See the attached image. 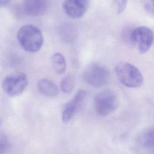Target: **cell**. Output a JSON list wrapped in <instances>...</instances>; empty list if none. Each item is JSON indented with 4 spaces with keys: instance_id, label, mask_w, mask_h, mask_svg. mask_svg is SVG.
Masks as SVG:
<instances>
[{
    "instance_id": "cell-1",
    "label": "cell",
    "mask_w": 154,
    "mask_h": 154,
    "mask_svg": "<svg viewBox=\"0 0 154 154\" xmlns=\"http://www.w3.org/2000/svg\"><path fill=\"white\" fill-rule=\"evenodd\" d=\"M17 38L21 47L28 52L38 51L43 44L42 31L32 25L22 26L17 31Z\"/></svg>"
},
{
    "instance_id": "cell-2",
    "label": "cell",
    "mask_w": 154,
    "mask_h": 154,
    "mask_svg": "<svg viewBox=\"0 0 154 154\" xmlns=\"http://www.w3.org/2000/svg\"><path fill=\"white\" fill-rule=\"evenodd\" d=\"M114 72L119 81L128 88H139L143 84L142 73L132 64L127 62L120 63L116 66Z\"/></svg>"
},
{
    "instance_id": "cell-3",
    "label": "cell",
    "mask_w": 154,
    "mask_h": 154,
    "mask_svg": "<svg viewBox=\"0 0 154 154\" xmlns=\"http://www.w3.org/2000/svg\"><path fill=\"white\" fill-rule=\"evenodd\" d=\"M119 101L117 94L112 90H106L96 95L94 108L96 113L105 117L113 112L118 107Z\"/></svg>"
},
{
    "instance_id": "cell-4",
    "label": "cell",
    "mask_w": 154,
    "mask_h": 154,
    "mask_svg": "<svg viewBox=\"0 0 154 154\" xmlns=\"http://www.w3.org/2000/svg\"><path fill=\"white\" fill-rule=\"evenodd\" d=\"M83 77L88 85L94 87H100L108 82L109 72L104 65L96 63H91L85 67Z\"/></svg>"
},
{
    "instance_id": "cell-5",
    "label": "cell",
    "mask_w": 154,
    "mask_h": 154,
    "mask_svg": "<svg viewBox=\"0 0 154 154\" xmlns=\"http://www.w3.org/2000/svg\"><path fill=\"white\" fill-rule=\"evenodd\" d=\"M28 84L26 75L23 72H16L7 76L2 81V88L7 94L14 97L22 94Z\"/></svg>"
},
{
    "instance_id": "cell-6",
    "label": "cell",
    "mask_w": 154,
    "mask_h": 154,
    "mask_svg": "<svg viewBox=\"0 0 154 154\" xmlns=\"http://www.w3.org/2000/svg\"><path fill=\"white\" fill-rule=\"evenodd\" d=\"M131 40L138 52L144 54L149 50L153 44V31L147 26H138L131 32Z\"/></svg>"
},
{
    "instance_id": "cell-7",
    "label": "cell",
    "mask_w": 154,
    "mask_h": 154,
    "mask_svg": "<svg viewBox=\"0 0 154 154\" xmlns=\"http://www.w3.org/2000/svg\"><path fill=\"white\" fill-rule=\"evenodd\" d=\"M135 145L139 154H153V128L149 127L140 131L135 138Z\"/></svg>"
},
{
    "instance_id": "cell-8",
    "label": "cell",
    "mask_w": 154,
    "mask_h": 154,
    "mask_svg": "<svg viewBox=\"0 0 154 154\" xmlns=\"http://www.w3.org/2000/svg\"><path fill=\"white\" fill-rule=\"evenodd\" d=\"M90 0H63V8L70 17L78 19L82 17L87 11Z\"/></svg>"
},
{
    "instance_id": "cell-9",
    "label": "cell",
    "mask_w": 154,
    "mask_h": 154,
    "mask_svg": "<svg viewBox=\"0 0 154 154\" xmlns=\"http://www.w3.org/2000/svg\"><path fill=\"white\" fill-rule=\"evenodd\" d=\"M86 96L84 90H79L73 97L65 105L62 111L61 119L64 123H68L81 106Z\"/></svg>"
},
{
    "instance_id": "cell-10",
    "label": "cell",
    "mask_w": 154,
    "mask_h": 154,
    "mask_svg": "<svg viewBox=\"0 0 154 154\" xmlns=\"http://www.w3.org/2000/svg\"><path fill=\"white\" fill-rule=\"evenodd\" d=\"M49 6V0H23L22 7L24 12L32 17L44 14Z\"/></svg>"
},
{
    "instance_id": "cell-11",
    "label": "cell",
    "mask_w": 154,
    "mask_h": 154,
    "mask_svg": "<svg viewBox=\"0 0 154 154\" xmlns=\"http://www.w3.org/2000/svg\"><path fill=\"white\" fill-rule=\"evenodd\" d=\"M37 87L39 91L48 97H55L58 95V89L57 85L51 80L42 78L38 81Z\"/></svg>"
},
{
    "instance_id": "cell-12",
    "label": "cell",
    "mask_w": 154,
    "mask_h": 154,
    "mask_svg": "<svg viewBox=\"0 0 154 154\" xmlns=\"http://www.w3.org/2000/svg\"><path fill=\"white\" fill-rule=\"evenodd\" d=\"M51 61L55 72L58 75L63 74L66 70V61L64 55L60 53L54 54L51 57Z\"/></svg>"
},
{
    "instance_id": "cell-13",
    "label": "cell",
    "mask_w": 154,
    "mask_h": 154,
    "mask_svg": "<svg viewBox=\"0 0 154 154\" xmlns=\"http://www.w3.org/2000/svg\"><path fill=\"white\" fill-rule=\"evenodd\" d=\"M61 89L63 92L66 94L70 93L75 87V77L72 74L66 75L60 83Z\"/></svg>"
},
{
    "instance_id": "cell-14",
    "label": "cell",
    "mask_w": 154,
    "mask_h": 154,
    "mask_svg": "<svg viewBox=\"0 0 154 154\" xmlns=\"http://www.w3.org/2000/svg\"><path fill=\"white\" fill-rule=\"evenodd\" d=\"M10 146L9 140L6 134L0 129V154H5Z\"/></svg>"
},
{
    "instance_id": "cell-15",
    "label": "cell",
    "mask_w": 154,
    "mask_h": 154,
    "mask_svg": "<svg viewBox=\"0 0 154 154\" xmlns=\"http://www.w3.org/2000/svg\"><path fill=\"white\" fill-rule=\"evenodd\" d=\"M114 2L117 12L120 14L122 13L126 8L128 0H114Z\"/></svg>"
},
{
    "instance_id": "cell-16",
    "label": "cell",
    "mask_w": 154,
    "mask_h": 154,
    "mask_svg": "<svg viewBox=\"0 0 154 154\" xmlns=\"http://www.w3.org/2000/svg\"><path fill=\"white\" fill-rule=\"evenodd\" d=\"M11 0H0V8H3L7 6Z\"/></svg>"
}]
</instances>
